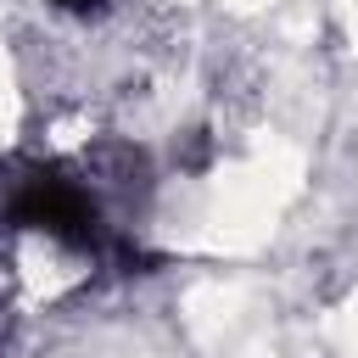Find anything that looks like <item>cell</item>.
<instances>
[{"mask_svg":"<svg viewBox=\"0 0 358 358\" xmlns=\"http://www.w3.org/2000/svg\"><path fill=\"white\" fill-rule=\"evenodd\" d=\"M11 218H17L22 229H45V235H56V241H67V246H95V241H101V213H95L90 190L73 185V179L56 173V168H39V173H28V179L17 185Z\"/></svg>","mask_w":358,"mask_h":358,"instance_id":"cell-1","label":"cell"},{"mask_svg":"<svg viewBox=\"0 0 358 358\" xmlns=\"http://www.w3.org/2000/svg\"><path fill=\"white\" fill-rule=\"evenodd\" d=\"M56 6H62V11H73V17H95L106 0H56Z\"/></svg>","mask_w":358,"mask_h":358,"instance_id":"cell-2","label":"cell"}]
</instances>
